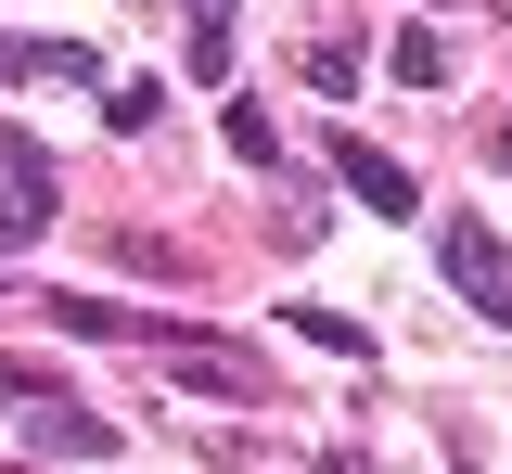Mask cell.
I'll return each instance as SVG.
<instances>
[{
    "instance_id": "8",
    "label": "cell",
    "mask_w": 512,
    "mask_h": 474,
    "mask_svg": "<svg viewBox=\"0 0 512 474\" xmlns=\"http://www.w3.org/2000/svg\"><path fill=\"white\" fill-rule=\"evenodd\" d=\"M384 65H397V90H448V39H436V26H397Z\"/></svg>"
},
{
    "instance_id": "10",
    "label": "cell",
    "mask_w": 512,
    "mask_h": 474,
    "mask_svg": "<svg viewBox=\"0 0 512 474\" xmlns=\"http://www.w3.org/2000/svg\"><path fill=\"white\" fill-rule=\"evenodd\" d=\"M282 321H295V334H308V346H333V359H372V334H359L346 308H282Z\"/></svg>"
},
{
    "instance_id": "14",
    "label": "cell",
    "mask_w": 512,
    "mask_h": 474,
    "mask_svg": "<svg viewBox=\"0 0 512 474\" xmlns=\"http://www.w3.org/2000/svg\"><path fill=\"white\" fill-rule=\"evenodd\" d=\"M52 398V372H39V359H0V410H39Z\"/></svg>"
},
{
    "instance_id": "3",
    "label": "cell",
    "mask_w": 512,
    "mask_h": 474,
    "mask_svg": "<svg viewBox=\"0 0 512 474\" xmlns=\"http://www.w3.org/2000/svg\"><path fill=\"white\" fill-rule=\"evenodd\" d=\"M26 449H39V462H116V423H103V410H77V398H39Z\"/></svg>"
},
{
    "instance_id": "4",
    "label": "cell",
    "mask_w": 512,
    "mask_h": 474,
    "mask_svg": "<svg viewBox=\"0 0 512 474\" xmlns=\"http://www.w3.org/2000/svg\"><path fill=\"white\" fill-rule=\"evenodd\" d=\"M90 52H77V39H0V90H90Z\"/></svg>"
},
{
    "instance_id": "1",
    "label": "cell",
    "mask_w": 512,
    "mask_h": 474,
    "mask_svg": "<svg viewBox=\"0 0 512 474\" xmlns=\"http://www.w3.org/2000/svg\"><path fill=\"white\" fill-rule=\"evenodd\" d=\"M39 231H52V154H39L26 129H0V257L39 244Z\"/></svg>"
},
{
    "instance_id": "12",
    "label": "cell",
    "mask_w": 512,
    "mask_h": 474,
    "mask_svg": "<svg viewBox=\"0 0 512 474\" xmlns=\"http://www.w3.org/2000/svg\"><path fill=\"white\" fill-rule=\"evenodd\" d=\"M116 257H128V270H154V282H180V244H167V231H116Z\"/></svg>"
},
{
    "instance_id": "13",
    "label": "cell",
    "mask_w": 512,
    "mask_h": 474,
    "mask_svg": "<svg viewBox=\"0 0 512 474\" xmlns=\"http://www.w3.org/2000/svg\"><path fill=\"white\" fill-rule=\"evenodd\" d=\"M103 129H116V141H128V129H154V77H116V103H103Z\"/></svg>"
},
{
    "instance_id": "15",
    "label": "cell",
    "mask_w": 512,
    "mask_h": 474,
    "mask_svg": "<svg viewBox=\"0 0 512 474\" xmlns=\"http://www.w3.org/2000/svg\"><path fill=\"white\" fill-rule=\"evenodd\" d=\"M487 154H500V167H512V116H500V129H487Z\"/></svg>"
},
{
    "instance_id": "6",
    "label": "cell",
    "mask_w": 512,
    "mask_h": 474,
    "mask_svg": "<svg viewBox=\"0 0 512 474\" xmlns=\"http://www.w3.org/2000/svg\"><path fill=\"white\" fill-rule=\"evenodd\" d=\"M167 372H180V385H218V398H256V385H269L244 346H192V334H167Z\"/></svg>"
},
{
    "instance_id": "11",
    "label": "cell",
    "mask_w": 512,
    "mask_h": 474,
    "mask_svg": "<svg viewBox=\"0 0 512 474\" xmlns=\"http://www.w3.org/2000/svg\"><path fill=\"white\" fill-rule=\"evenodd\" d=\"M218 116H231V154H244V167H269V154H282V129H269L256 103H218Z\"/></svg>"
},
{
    "instance_id": "7",
    "label": "cell",
    "mask_w": 512,
    "mask_h": 474,
    "mask_svg": "<svg viewBox=\"0 0 512 474\" xmlns=\"http://www.w3.org/2000/svg\"><path fill=\"white\" fill-rule=\"evenodd\" d=\"M180 52L205 90H231V0H180Z\"/></svg>"
},
{
    "instance_id": "5",
    "label": "cell",
    "mask_w": 512,
    "mask_h": 474,
    "mask_svg": "<svg viewBox=\"0 0 512 474\" xmlns=\"http://www.w3.org/2000/svg\"><path fill=\"white\" fill-rule=\"evenodd\" d=\"M333 167H346V193L384 205V218H410V167L384 154V141H333Z\"/></svg>"
},
{
    "instance_id": "9",
    "label": "cell",
    "mask_w": 512,
    "mask_h": 474,
    "mask_svg": "<svg viewBox=\"0 0 512 474\" xmlns=\"http://www.w3.org/2000/svg\"><path fill=\"white\" fill-rule=\"evenodd\" d=\"M308 90L346 103V90H359V39H308Z\"/></svg>"
},
{
    "instance_id": "2",
    "label": "cell",
    "mask_w": 512,
    "mask_h": 474,
    "mask_svg": "<svg viewBox=\"0 0 512 474\" xmlns=\"http://www.w3.org/2000/svg\"><path fill=\"white\" fill-rule=\"evenodd\" d=\"M436 257H448V282H461V295H474V308L512 334V244H500V231H487V218H448Z\"/></svg>"
}]
</instances>
